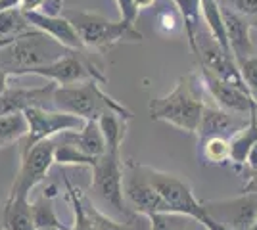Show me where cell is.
<instances>
[{
	"label": "cell",
	"mask_w": 257,
	"mask_h": 230,
	"mask_svg": "<svg viewBox=\"0 0 257 230\" xmlns=\"http://www.w3.org/2000/svg\"><path fill=\"white\" fill-rule=\"evenodd\" d=\"M204 106L202 79L196 73H190L181 77L169 94L161 98H152L148 111L154 121H163L179 131L196 134Z\"/></svg>",
	"instance_id": "1"
},
{
	"label": "cell",
	"mask_w": 257,
	"mask_h": 230,
	"mask_svg": "<svg viewBox=\"0 0 257 230\" xmlns=\"http://www.w3.org/2000/svg\"><path fill=\"white\" fill-rule=\"evenodd\" d=\"M67 54V48L39 29H29L0 48V69L8 77L29 75L35 67L50 64Z\"/></svg>",
	"instance_id": "2"
},
{
	"label": "cell",
	"mask_w": 257,
	"mask_h": 230,
	"mask_svg": "<svg viewBox=\"0 0 257 230\" xmlns=\"http://www.w3.org/2000/svg\"><path fill=\"white\" fill-rule=\"evenodd\" d=\"M0 230H6V228H0Z\"/></svg>",
	"instance_id": "43"
},
{
	"label": "cell",
	"mask_w": 257,
	"mask_h": 230,
	"mask_svg": "<svg viewBox=\"0 0 257 230\" xmlns=\"http://www.w3.org/2000/svg\"><path fill=\"white\" fill-rule=\"evenodd\" d=\"M150 230H200V222L175 213H156L148 217Z\"/></svg>",
	"instance_id": "28"
},
{
	"label": "cell",
	"mask_w": 257,
	"mask_h": 230,
	"mask_svg": "<svg viewBox=\"0 0 257 230\" xmlns=\"http://www.w3.org/2000/svg\"><path fill=\"white\" fill-rule=\"evenodd\" d=\"M64 16L79 33V39L88 50H104L123 43H142L144 35L131 23L111 22L100 14L86 10H65Z\"/></svg>",
	"instance_id": "4"
},
{
	"label": "cell",
	"mask_w": 257,
	"mask_h": 230,
	"mask_svg": "<svg viewBox=\"0 0 257 230\" xmlns=\"http://www.w3.org/2000/svg\"><path fill=\"white\" fill-rule=\"evenodd\" d=\"M249 121V115H238L230 113L226 110H221L217 106H204L202 111V119L198 125V140H207V138H225L230 140L234 134L242 131Z\"/></svg>",
	"instance_id": "14"
},
{
	"label": "cell",
	"mask_w": 257,
	"mask_h": 230,
	"mask_svg": "<svg viewBox=\"0 0 257 230\" xmlns=\"http://www.w3.org/2000/svg\"><path fill=\"white\" fill-rule=\"evenodd\" d=\"M219 2L230 10L238 12L240 16H246V18L257 16V0H219Z\"/></svg>",
	"instance_id": "33"
},
{
	"label": "cell",
	"mask_w": 257,
	"mask_h": 230,
	"mask_svg": "<svg viewBox=\"0 0 257 230\" xmlns=\"http://www.w3.org/2000/svg\"><path fill=\"white\" fill-rule=\"evenodd\" d=\"M58 85L48 83L41 88H8L0 94V115L23 113L29 108H48L54 110L52 94Z\"/></svg>",
	"instance_id": "15"
},
{
	"label": "cell",
	"mask_w": 257,
	"mask_h": 230,
	"mask_svg": "<svg viewBox=\"0 0 257 230\" xmlns=\"http://www.w3.org/2000/svg\"><path fill=\"white\" fill-rule=\"evenodd\" d=\"M48 0H22L20 10L23 14H31V12H44Z\"/></svg>",
	"instance_id": "36"
},
{
	"label": "cell",
	"mask_w": 257,
	"mask_h": 230,
	"mask_svg": "<svg viewBox=\"0 0 257 230\" xmlns=\"http://www.w3.org/2000/svg\"><path fill=\"white\" fill-rule=\"evenodd\" d=\"M221 4V2H219ZM221 12H223V22H225L226 39H228V46L230 52L234 56L236 64L244 58L255 54V46L251 41V22L246 16H240L238 12L230 10L221 4Z\"/></svg>",
	"instance_id": "17"
},
{
	"label": "cell",
	"mask_w": 257,
	"mask_h": 230,
	"mask_svg": "<svg viewBox=\"0 0 257 230\" xmlns=\"http://www.w3.org/2000/svg\"><path fill=\"white\" fill-rule=\"evenodd\" d=\"M2 220L6 230H37L29 197H8Z\"/></svg>",
	"instance_id": "20"
},
{
	"label": "cell",
	"mask_w": 257,
	"mask_h": 230,
	"mask_svg": "<svg viewBox=\"0 0 257 230\" xmlns=\"http://www.w3.org/2000/svg\"><path fill=\"white\" fill-rule=\"evenodd\" d=\"M37 230H67V228H54V226H48V228H37Z\"/></svg>",
	"instance_id": "40"
},
{
	"label": "cell",
	"mask_w": 257,
	"mask_h": 230,
	"mask_svg": "<svg viewBox=\"0 0 257 230\" xmlns=\"http://www.w3.org/2000/svg\"><path fill=\"white\" fill-rule=\"evenodd\" d=\"M98 125L102 136L106 140V152H119L123 140H125V132H127V119H123L117 113H104L98 117Z\"/></svg>",
	"instance_id": "22"
},
{
	"label": "cell",
	"mask_w": 257,
	"mask_h": 230,
	"mask_svg": "<svg viewBox=\"0 0 257 230\" xmlns=\"http://www.w3.org/2000/svg\"><path fill=\"white\" fill-rule=\"evenodd\" d=\"M8 90V75L0 69V94H4Z\"/></svg>",
	"instance_id": "39"
},
{
	"label": "cell",
	"mask_w": 257,
	"mask_h": 230,
	"mask_svg": "<svg viewBox=\"0 0 257 230\" xmlns=\"http://www.w3.org/2000/svg\"><path fill=\"white\" fill-rule=\"evenodd\" d=\"M25 16L33 29L43 31L56 43L65 46L67 50H85V46L79 39V33L65 16H58V14L54 16V14H44V12H31Z\"/></svg>",
	"instance_id": "16"
},
{
	"label": "cell",
	"mask_w": 257,
	"mask_h": 230,
	"mask_svg": "<svg viewBox=\"0 0 257 230\" xmlns=\"http://www.w3.org/2000/svg\"><path fill=\"white\" fill-rule=\"evenodd\" d=\"M200 79H202L204 90L213 98L217 108L230 111V113H238V115H246V117L251 115V111L257 110V100L251 96L247 88L217 79L205 69H202Z\"/></svg>",
	"instance_id": "13"
},
{
	"label": "cell",
	"mask_w": 257,
	"mask_h": 230,
	"mask_svg": "<svg viewBox=\"0 0 257 230\" xmlns=\"http://www.w3.org/2000/svg\"><path fill=\"white\" fill-rule=\"evenodd\" d=\"M60 140L75 146L79 152L90 157H100L106 153V140L102 136L98 121H85L79 131H67L60 134Z\"/></svg>",
	"instance_id": "18"
},
{
	"label": "cell",
	"mask_w": 257,
	"mask_h": 230,
	"mask_svg": "<svg viewBox=\"0 0 257 230\" xmlns=\"http://www.w3.org/2000/svg\"><path fill=\"white\" fill-rule=\"evenodd\" d=\"M200 144H202V157L207 163L225 165L230 161L228 140H225V138H207V140H202Z\"/></svg>",
	"instance_id": "31"
},
{
	"label": "cell",
	"mask_w": 257,
	"mask_h": 230,
	"mask_svg": "<svg viewBox=\"0 0 257 230\" xmlns=\"http://www.w3.org/2000/svg\"><path fill=\"white\" fill-rule=\"evenodd\" d=\"M62 176H64L65 188H67L69 203H71V209H73V224H71V226H67V230H96L94 226H92L90 219L86 217L85 197H83V194H81V192L71 184V180H69L67 176L65 175H62Z\"/></svg>",
	"instance_id": "26"
},
{
	"label": "cell",
	"mask_w": 257,
	"mask_h": 230,
	"mask_svg": "<svg viewBox=\"0 0 257 230\" xmlns=\"http://www.w3.org/2000/svg\"><path fill=\"white\" fill-rule=\"evenodd\" d=\"M31 29L27 16L20 8L0 12V39H16Z\"/></svg>",
	"instance_id": "27"
},
{
	"label": "cell",
	"mask_w": 257,
	"mask_h": 230,
	"mask_svg": "<svg viewBox=\"0 0 257 230\" xmlns=\"http://www.w3.org/2000/svg\"><path fill=\"white\" fill-rule=\"evenodd\" d=\"M98 157H90L86 153L79 152L75 146L64 142V140H56V150H54V163L60 165H77V167H92Z\"/></svg>",
	"instance_id": "29"
},
{
	"label": "cell",
	"mask_w": 257,
	"mask_h": 230,
	"mask_svg": "<svg viewBox=\"0 0 257 230\" xmlns=\"http://www.w3.org/2000/svg\"><path fill=\"white\" fill-rule=\"evenodd\" d=\"M202 22H204L205 29L213 37L217 43L225 48L226 52H230L228 46V39H226L225 22H223V12H221V4L219 0H202ZM232 54V52H230Z\"/></svg>",
	"instance_id": "21"
},
{
	"label": "cell",
	"mask_w": 257,
	"mask_h": 230,
	"mask_svg": "<svg viewBox=\"0 0 257 230\" xmlns=\"http://www.w3.org/2000/svg\"><path fill=\"white\" fill-rule=\"evenodd\" d=\"M20 4H22V0H0V12L20 8Z\"/></svg>",
	"instance_id": "37"
},
{
	"label": "cell",
	"mask_w": 257,
	"mask_h": 230,
	"mask_svg": "<svg viewBox=\"0 0 257 230\" xmlns=\"http://www.w3.org/2000/svg\"><path fill=\"white\" fill-rule=\"evenodd\" d=\"M144 171L156 188V192L160 194L165 213L184 215L198 222L204 219L205 213L202 209V201L194 196L192 188L186 180H182L181 176L171 175V173L152 169L148 165H144Z\"/></svg>",
	"instance_id": "6"
},
{
	"label": "cell",
	"mask_w": 257,
	"mask_h": 230,
	"mask_svg": "<svg viewBox=\"0 0 257 230\" xmlns=\"http://www.w3.org/2000/svg\"><path fill=\"white\" fill-rule=\"evenodd\" d=\"M29 75L44 77L58 87L79 85L85 81L106 83V75L102 73V69L83 50H67V54H64L62 58L54 60L46 66L31 69Z\"/></svg>",
	"instance_id": "7"
},
{
	"label": "cell",
	"mask_w": 257,
	"mask_h": 230,
	"mask_svg": "<svg viewBox=\"0 0 257 230\" xmlns=\"http://www.w3.org/2000/svg\"><path fill=\"white\" fill-rule=\"evenodd\" d=\"M135 4H137V8L140 12V10H146V8H152L156 4V0H135Z\"/></svg>",
	"instance_id": "38"
},
{
	"label": "cell",
	"mask_w": 257,
	"mask_h": 230,
	"mask_svg": "<svg viewBox=\"0 0 257 230\" xmlns=\"http://www.w3.org/2000/svg\"><path fill=\"white\" fill-rule=\"evenodd\" d=\"M171 2L179 8L186 41L190 44V48H194L196 33L204 25V22H202V0H171Z\"/></svg>",
	"instance_id": "23"
},
{
	"label": "cell",
	"mask_w": 257,
	"mask_h": 230,
	"mask_svg": "<svg viewBox=\"0 0 257 230\" xmlns=\"http://www.w3.org/2000/svg\"><path fill=\"white\" fill-rule=\"evenodd\" d=\"M31 213H33V220H35V226L37 228H48V226H54V228H67V224H64L56 209H54V201L52 197L41 196L37 197L35 201H31Z\"/></svg>",
	"instance_id": "24"
},
{
	"label": "cell",
	"mask_w": 257,
	"mask_h": 230,
	"mask_svg": "<svg viewBox=\"0 0 257 230\" xmlns=\"http://www.w3.org/2000/svg\"><path fill=\"white\" fill-rule=\"evenodd\" d=\"M251 230H257V217H255V222H253V226H251Z\"/></svg>",
	"instance_id": "41"
},
{
	"label": "cell",
	"mask_w": 257,
	"mask_h": 230,
	"mask_svg": "<svg viewBox=\"0 0 257 230\" xmlns=\"http://www.w3.org/2000/svg\"><path fill=\"white\" fill-rule=\"evenodd\" d=\"M257 144V110L251 111L247 125L242 131L234 134L228 140V148H230V163L234 165L236 169L246 167V159L249 150Z\"/></svg>",
	"instance_id": "19"
},
{
	"label": "cell",
	"mask_w": 257,
	"mask_h": 230,
	"mask_svg": "<svg viewBox=\"0 0 257 230\" xmlns=\"http://www.w3.org/2000/svg\"><path fill=\"white\" fill-rule=\"evenodd\" d=\"M156 22H158V31L163 35H173L179 31V22H177V16L173 10L160 12Z\"/></svg>",
	"instance_id": "34"
},
{
	"label": "cell",
	"mask_w": 257,
	"mask_h": 230,
	"mask_svg": "<svg viewBox=\"0 0 257 230\" xmlns=\"http://www.w3.org/2000/svg\"><path fill=\"white\" fill-rule=\"evenodd\" d=\"M23 115L27 119L29 131L22 138V152L29 150L43 140L54 138L62 132L79 131L85 125V119L77 115L60 110H48V108H29L23 111Z\"/></svg>",
	"instance_id": "9"
},
{
	"label": "cell",
	"mask_w": 257,
	"mask_h": 230,
	"mask_svg": "<svg viewBox=\"0 0 257 230\" xmlns=\"http://www.w3.org/2000/svg\"><path fill=\"white\" fill-rule=\"evenodd\" d=\"M92 180H90V201L100 207L104 213L119 219H127L131 209L125 203L123 196V161L121 153L109 152L100 155L94 165L90 167Z\"/></svg>",
	"instance_id": "5"
},
{
	"label": "cell",
	"mask_w": 257,
	"mask_h": 230,
	"mask_svg": "<svg viewBox=\"0 0 257 230\" xmlns=\"http://www.w3.org/2000/svg\"><path fill=\"white\" fill-rule=\"evenodd\" d=\"M204 213L228 230H251L257 217V190L225 199L202 201Z\"/></svg>",
	"instance_id": "8"
},
{
	"label": "cell",
	"mask_w": 257,
	"mask_h": 230,
	"mask_svg": "<svg viewBox=\"0 0 257 230\" xmlns=\"http://www.w3.org/2000/svg\"><path fill=\"white\" fill-rule=\"evenodd\" d=\"M54 150H56V140L48 138L22 152L20 173L12 184L8 197H29L33 188L43 182L54 165Z\"/></svg>",
	"instance_id": "10"
},
{
	"label": "cell",
	"mask_w": 257,
	"mask_h": 230,
	"mask_svg": "<svg viewBox=\"0 0 257 230\" xmlns=\"http://www.w3.org/2000/svg\"><path fill=\"white\" fill-rule=\"evenodd\" d=\"M200 230H205V228H204V226H200Z\"/></svg>",
	"instance_id": "42"
},
{
	"label": "cell",
	"mask_w": 257,
	"mask_h": 230,
	"mask_svg": "<svg viewBox=\"0 0 257 230\" xmlns=\"http://www.w3.org/2000/svg\"><path fill=\"white\" fill-rule=\"evenodd\" d=\"M123 196H125L127 207L133 213H139L144 217H150L156 213H165L163 201L146 175L144 165H123Z\"/></svg>",
	"instance_id": "12"
},
{
	"label": "cell",
	"mask_w": 257,
	"mask_h": 230,
	"mask_svg": "<svg viewBox=\"0 0 257 230\" xmlns=\"http://www.w3.org/2000/svg\"><path fill=\"white\" fill-rule=\"evenodd\" d=\"M192 52L198 54V58H200L202 69L209 71L211 75H215L217 79H223L226 83L247 88L242 75H240V69H238L234 56L226 52L225 48L215 41L209 35V31L205 29V25H202L200 31L196 33Z\"/></svg>",
	"instance_id": "11"
},
{
	"label": "cell",
	"mask_w": 257,
	"mask_h": 230,
	"mask_svg": "<svg viewBox=\"0 0 257 230\" xmlns=\"http://www.w3.org/2000/svg\"><path fill=\"white\" fill-rule=\"evenodd\" d=\"M115 4H117V8H119V20L135 25L140 14L139 8H137V4H135V0H115Z\"/></svg>",
	"instance_id": "35"
},
{
	"label": "cell",
	"mask_w": 257,
	"mask_h": 230,
	"mask_svg": "<svg viewBox=\"0 0 257 230\" xmlns=\"http://www.w3.org/2000/svg\"><path fill=\"white\" fill-rule=\"evenodd\" d=\"M29 131V125L23 113H6L0 115V146L22 140Z\"/></svg>",
	"instance_id": "25"
},
{
	"label": "cell",
	"mask_w": 257,
	"mask_h": 230,
	"mask_svg": "<svg viewBox=\"0 0 257 230\" xmlns=\"http://www.w3.org/2000/svg\"><path fill=\"white\" fill-rule=\"evenodd\" d=\"M85 213L96 230H133L131 228V222H121L119 219L104 213L92 201H86V199H85Z\"/></svg>",
	"instance_id": "30"
},
{
	"label": "cell",
	"mask_w": 257,
	"mask_h": 230,
	"mask_svg": "<svg viewBox=\"0 0 257 230\" xmlns=\"http://www.w3.org/2000/svg\"><path fill=\"white\" fill-rule=\"evenodd\" d=\"M238 69H240V75L244 79L247 90L257 100V54L240 60L238 62Z\"/></svg>",
	"instance_id": "32"
},
{
	"label": "cell",
	"mask_w": 257,
	"mask_h": 230,
	"mask_svg": "<svg viewBox=\"0 0 257 230\" xmlns=\"http://www.w3.org/2000/svg\"><path fill=\"white\" fill-rule=\"evenodd\" d=\"M98 81H85L69 87H56L52 94L54 110L77 115L85 121H98L104 113H117L123 119H133V111L106 94Z\"/></svg>",
	"instance_id": "3"
}]
</instances>
